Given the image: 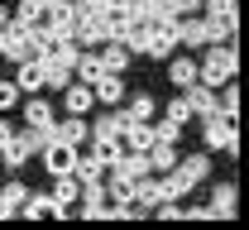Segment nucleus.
I'll list each match as a JSON object with an SVG mask.
<instances>
[{
  "label": "nucleus",
  "mask_w": 249,
  "mask_h": 230,
  "mask_svg": "<svg viewBox=\"0 0 249 230\" xmlns=\"http://www.w3.org/2000/svg\"><path fill=\"white\" fill-rule=\"evenodd\" d=\"M201 144H206V149H230V154H235V144H240L235 115H211V120H201Z\"/></svg>",
  "instance_id": "f03ea898"
},
{
  "label": "nucleus",
  "mask_w": 249,
  "mask_h": 230,
  "mask_svg": "<svg viewBox=\"0 0 249 230\" xmlns=\"http://www.w3.org/2000/svg\"><path fill=\"white\" fill-rule=\"evenodd\" d=\"M82 216H87V221H91V216H106V177L82 182Z\"/></svg>",
  "instance_id": "9d476101"
},
{
  "label": "nucleus",
  "mask_w": 249,
  "mask_h": 230,
  "mask_svg": "<svg viewBox=\"0 0 249 230\" xmlns=\"http://www.w3.org/2000/svg\"><path fill=\"white\" fill-rule=\"evenodd\" d=\"M168 77H173V87H192V82H196V63H192V58H173V67H168Z\"/></svg>",
  "instance_id": "4be33fe9"
},
{
  "label": "nucleus",
  "mask_w": 249,
  "mask_h": 230,
  "mask_svg": "<svg viewBox=\"0 0 249 230\" xmlns=\"http://www.w3.org/2000/svg\"><path fill=\"white\" fill-rule=\"evenodd\" d=\"M15 101H19V87L15 82H0V110H10Z\"/></svg>",
  "instance_id": "c85d7f7f"
},
{
  "label": "nucleus",
  "mask_w": 249,
  "mask_h": 230,
  "mask_svg": "<svg viewBox=\"0 0 249 230\" xmlns=\"http://www.w3.org/2000/svg\"><path fill=\"white\" fill-rule=\"evenodd\" d=\"M144 154H149V173H168V168H178V144H163V139H154Z\"/></svg>",
  "instance_id": "ddd939ff"
},
{
  "label": "nucleus",
  "mask_w": 249,
  "mask_h": 230,
  "mask_svg": "<svg viewBox=\"0 0 249 230\" xmlns=\"http://www.w3.org/2000/svg\"><path fill=\"white\" fill-rule=\"evenodd\" d=\"M62 91H67V101H62V106H67L72 115H82V110H91V106H96V96H91V87H87V82H77V87H62Z\"/></svg>",
  "instance_id": "6ab92c4d"
},
{
  "label": "nucleus",
  "mask_w": 249,
  "mask_h": 230,
  "mask_svg": "<svg viewBox=\"0 0 249 230\" xmlns=\"http://www.w3.org/2000/svg\"><path fill=\"white\" fill-rule=\"evenodd\" d=\"M38 154H43V168H48V177H58V173H72V168H77V154H82V149L53 134V139H48Z\"/></svg>",
  "instance_id": "7ed1b4c3"
},
{
  "label": "nucleus",
  "mask_w": 249,
  "mask_h": 230,
  "mask_svg": "<svg viewBox=\"0 0 249 230\" xmlns=\"http://www.w3.org/2000/svg\"><path fill=\"white\" fill-rule=\"evenodd\" d=\"M206 19L220 29V38H230V34L240 29V15H235V0H206Z\"/></svg>",
  "instance_id": "6e6552de"
},
{
  "label": "nucleus",
  "mask_w": 249,
  "mask_h": 230,
  "mask_svg": "<svg viewBox=\"0 0 249 230\" xmlns=\"http://www.w3.org/2000/svg\"><path fill=\"white\" fill-rule=\"evenodd\" d=\"M211 216H235V182H220V187H216Z\"/></svg>",
  "instance_id": "5701e85b"
},
{
  "label": "nucleus",
  "mask_w": 249,
  "mask_h": 230,
  "mask_svg": "<svg viewBox=\"0 0 249 230\" xmlns=\"http://www.w3.org/2000/svg\"><path fill=\"white\" fill-rule=\"evenodd\" d=\"M168 120H178V125H187V120H192V106H187V96L168 101Z\"/></svg>",
  "instance_id": "bb28decb"
},
{
  "label": "nucleus",
  "mask_w": 249,
  "mask_h": 230,
  "mask_svg": "<svg viewBox=\"0 0 249 230\" xmlns=\"http://www.w3.org/2000/svg\"><path fill=\"white\" fill-rule=\"evenodd\" d=\"M178 134H182L178 120H158V125H154V139H163V144H178Z\"/></svg>",
  "instance_id": "a878e982"
},
{
  "label": "nucleus",
  "mask_w": 249,
  "mask_h": 230,
  "mask_svg": "<svg viewBox=\"0 0 249 230\" xmlns=\"http://www.w3.org/2000/svg\"><path fill=\"white\" fill-rule=\"evenodd\" d=\"M29 154H34V149L24 144V134H10V144H0V163H10V168H19Z\"/></svg>",
  "instance_id": "aec40b11"
},
{
  "label": "nucleus",
  "mask_w": 249,
  "mask_h": 230,
  "mask_svg": "<svg viewBox=\"0 0 249 230\" xmlns=\"http://www.w3.org/2000/svg\"><path fill=\"white\" fill-rule=\"evenodd\" d=\"M178 43H187V48H206V43H220V29L201 15V19H192V15H182L178 19Z\"/></svg>",
  "instance_id": "20e7f679"
},
{
  "label": "nucleus",
  "mask_w": 249,
  "mask_h": 230,
  "mask_svg": "<svg viewBox=\"0 0 249 230\" xmlns=\"http://www.w3.org/2000/svg\"><path fill=\"white\" fill-rule=\"evenodd\" d=\"M24 120H29L34 130H53V125H58V120H53V106L38 96V91H34V96L24 101Z\"/></svg>",
  "instance_id": "9b49d317"
},
{
  "label": "nucleus",
  "mask_w": 249,
  "mask_h": 230,
  "mask_svg": "<svg viewBox=\"0 0 249 230\" xmlns=\"http://www.w3.org/2000/svg\"><path fill=\"white\" fill-rule=\"evenodd\" d=\"M53 134H58V139H67V144H77V149L91 139V130L82 125V115H72V120H58V125H53Z\"/></svg>",
  "instance_id": "a211bd4d"
},
{
  "label": "nucleus",
  "mask_w": 249,
  "mask_h": 230,
  "mask_svg": "<svg viewBox=\"0 0 249 230\" xmlns=\"http://www.w3.org/2000/svg\"><path fill=\"white\" fill-rule=\"evenodd\" d=\"M91 134H120V115H101Z\"/></svg>",
  "instance_id": "c756f323"
},
{
  "label": "nucleus",
  "mask_w": 249,
  "mask_h": 230,
  "mask_svg": "<svg viewBox=\"0 0 249 230\" xmlns=\"http://www.w3.org/2000/svg\"><path fill=\"white\" fill-rule=\"evenodd\" d=\"M72 38L101 48V43H106V15H82V10H77V19H72Z\"/></svg>",
  "instance_id": "39448f33"
},
{
  "label": "nucleus",
  "mask_w": 249,
  "mask_h": 230,
  "mask_svg": "<svg viewBox=\"0 0 249 230\" xmlns=\"http://www.w3.org/2000/svg\"><path fill=\"white\" fill-rule=\"evenodd\" d=\"M72 72H77V77H82V82L91 87L96 77H101V58H96V53H77V63H72Z\"/></svg>",
  "instance_id": "b1692460"
},
{
  "label": "nucleus",
  "mask_w": 249,
  "mask_h": 230,
  "mask_svg": "<svg viewBox=\"0 0 249 230\" xmlns=\"http://www.w3.org/2000/svg\"><path fill=\"white\" fill-rule=\"evenodd\" d=\"M124 120H154V96H134L129 110L120 115V125H124Z\"/></svg>",
  "instance_id": "393cba45"
},
{
  "label": "nucleus",
  "mask_w": 249,
  "mask_h": 230,
  "mask_svg": "<svg viewBox=\"0 0 249 230\" xmlns=\"http://www.w3.org/2000/svg\"><path fill=\"white\" fill-rule=\"evenodd\" d=\"M77 192H82V177H77V173H58V177H53V201H62L67 211H72Z\"/></svg>",
  "instance_id": "f3484780"
},
{
  "label": "nucleus",
  "mask_w": 249,
  "mask_h": 230,
  "mask_svg": "<svg viewBox=\"0 0 249 230\" xmlns=\"http://www.w3.org/2000/svg\"><path fill=\"white\" fill-rule=\"evenodd\" d=\"M216 106H220V115H240V91H235V87H225V96H220Z\"/></svg>",
  "instance_id": "cd10ccee"
},
{
  "label": "nucleus",
  "mask_w": 249,
  "mask_h": 230,
  "mask_svg": "<svg viewBox=\"0 0 249 230\" xmlns=\"http://www.w3.org/2000/svg\"><path fill=\"white\" fill-rule=\"evenodd\" d=\"M19 216H29V221H67L72 211H67L62 201H53V197H24Z\"/></svg>",
  "instance_id": "0eeeda50"
},
{
  "label": "nucleus",
  "mask_w": 249,
  "mask_h": 230,
  "mask_svg": "<svg viewBox=\"0 0 249 230\" xmlns=\"http://www.w3.org/2000/svg\"><path fill=\"white\" fill-rule=\"evenodd\" d=\"M230 77H235V48L206 43V58L196 63V82H201V87H225Z\"/></svg>",
  "instance_id": "f257e3e1"
},
{
  "label": "nucleus",
  "mask_w": 249,
  "mask_h": 230,
  "mask_svg": "<svg viewBox=\"0 0 249 230\" xmlns=\"http://www.w3.org/2000/svg\"><path fill=\"white\" fill-rule=\"evenodd\" d=\"M187 5H192V10H196V5H206V0H187Z\"/></svg>",
  "instance_id": "473e14b6"
},
{
  "label": "nucleus",
  "mask_w": 249,
  "mask_h": 230,
  "mask_svg": "<svg viewBox=\"0 0 249 230\" xmlns=\"http://www.w3.org/2000/svg\"><path fill=\"white\" fill-rule=\"evenodd\" d=\"M15 24H24V29H48V0H24L19 15H15Z\"/></svg>",
  "instance_id": "4468645a"
},
{
  "label": "nucleus",
  "mask_w": 249,
  "mask_h": 230,
  "mask_svg": "<svg viewBox=\"0 0 249 230\" xmlns=\"http://www.w3.org/2000/svg\"><path fill=\"white\" fill-rule=\"evenodd\" d=\"M91 96L101 101V106H115V101L124 96V87H120V72H101L91 82Z\"/></svg>",
  "instance_id": "f8f14e48"
},
{
  "label": "nucleus",
  "mask_w": 249,
  "mask_h": 230,
  "mask_svg": "<svg viewBox=\"0 0 249 230\" xmlns=\"http://www.w3.org/2000/svg\"><path fill=\"white\" fill-rule=\"evenodd\" d=\"M178 173L187 177V187H196V182H201V177L211 173V159H206V154H192L187 163H178Z\"/></svg>",
  "instance_id": "412c9836"
},
{
  "label": "nucleus",
  "mask_w": 249,
  "mask_h": 230,
  "mask_svg": "<svg viewBox=\"0 0 249 230\" xmlns=\"http://www.w3.org/2000/svg\"><path fill=\"white\" fill-rule=\"evenodd\" d=\"M96 58H101V72H124V67H129V48H124V43H110V38H106Z\"/></svg>",
  "instance_id": "2eb2a0df"
},
{
  "label": "nucleus",
  "mask_w": 249,
  "mask_h": 230,
  "mask_svg": "<svg viewBox=\"0 0 249 230\" xmlns=\"http://www.w3.org/2000/svg\"><path fill=\"white\" fill-rule=\"evenodd\" d=\"M24 197H29V187H24V182H5V187H0V221H5V216H19Z\"/></svg>",
  "instance_id": "dca6fc26"
},
{
  "label": "nucleus",
  "mask_w": 249,
  "mask_h": 230,
  "mask_svg": "<svg viewBox=\"0 0 249 230\" xmlns=\"http://www.w3.org/2000/svg\"><path fill=\"white\" fill-rule=\"evenodd\" d=\"M10 134H15V130H10V125H5V120H0V144H10Z\"/></svg>",
  "instance_id": "7c9ffc66"
},
{
  "label": "nucleus",
  "mask_w": 249,
  "mask_h": 230,
  "mask_svg": "<svg viewBox=\"0 0 249 230\" xmlns=\"http://www.w3.org/2000/svg\"><path fill=\"white\" fill-rule=\"evenodd\" d=\"M187 106H192V115H201V120L220 115V106H216V87H201V82H192V87H187Z\"/></svg>",
  "instance_id": "1a4fd4ad"
},
{
  "label": "nucleus",
  "mask_w": 249,
  "mask_h": 230,
  "mask_svg": "<svg viewBox=\"0 0 249 230\" xmlns=\"http://www.w3.org/2000/svg\"><path fill=\"white\" fill-rule=\"evenodd\" d=\"M5 24H10V15H5V10H0V29H5Z\"/></svg>",
  "instance_id": "2f4dec72"
},
{
  "label": "nucleus",
  "mask_w": 249,
  "mask_h": 230,
  "mask_svg": "<svg viewBox=\"0 0 249 230\" xmlns=\"http://www.w3.org/2000/svg\"><path fill=\"white\" fill-rule=\"evenodd\" d=\"M15 87H19V96L43 91V58H19L15 63Z\"/></svg>",
  "instance_id": "423d86ee"
}]
</instances>
